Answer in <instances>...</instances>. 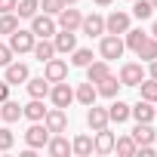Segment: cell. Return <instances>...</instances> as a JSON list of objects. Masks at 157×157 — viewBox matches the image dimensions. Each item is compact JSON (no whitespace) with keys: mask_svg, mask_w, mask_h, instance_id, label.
Listing matches in <instances>:
<instances>
[{"mask_svg":"<svg viewBox=\"0 0 157 157\" xmlns=\"http://www.w3.org/2000/svg\"><path fill=\"white\" fill-rule=\"evenodd\" d=\"M80 22H83V16H80V10H74V6H65V10L56 16V25H59L62 31H77Z\"/></svg>","mask_w":157,"mask_h":157,"instance_id":"8fae6325","label":"cell"},{"mask_svg":"<svg viewBox=\"0 0 157 157\" xmlns=\"http://www.w3.org/2000/svg\"><path fill=\"white\" fill-rule=\"evenodd\" d=\"M40 10H43L46 16H59V13L65 10V3H62V0H40Z\"/></svg>","mask_w":157,"mask_h":157,"instance_id":"d590c367","label":"cell"},{"mask_svg":"<svg viewBox=\"0 0 157 157\" xmlns=\"http://www.w3.org/2000/svg\"><path fill=\"white\" fill-rule=\"evenodd\" d=\"M151 34H154V37H157V22H154V25H151Z\"/></svg>","mask_w":157,"mask_h":157,"instance_id":"ee69618b","label":"cell"},{"mask_svg":"<svg viewBox=\"0 0 157 157\" xmlns=\"http://www.w3.org/2000/svg\"><path fill=\"white\" fill-rule=\"evenodd\" d=\"M123 49H126V43H123V37H120V34H102V40H99V56H102L105 62L120 59V56H123Z\"/></svg>","mask_w":157,"mask_h":157,"instance_id":"6da1fadb","label":"cell"},{"mask_svg":"<svg viewBox=\"0 0 157 157\" xmlns=\"http://www.w3.org/2000/svg\"><path fill=\"white\" fill-rule=\"evenodd\" d=\"M71 151L77 154V157H90L93 154V136H86V132H80L74 142H71Z\"/></svg>","mask_w":157,"mask_h":157,"instance_id":"83f0119b","label":"cell"},{"mask_svg":"<svg viewBox=\"0 0 157 157\" xmlns=\"http://www.w3.org/2000/svg\"><path fill=\"white\" fill-rule=\"evenodd\" d=\"M13 62V49H10V43H0V68H6Z\"/></svg>","mask_w":157,"mask_h":157,"instance_id":"74e56055","label":"cell"},{"mask_svg":"<svg viewBox=\"0 0 157 157\" xmlns=\"http://www.w3.org/2000/svg\"><path fill=\"white\" fill-rule=\"evenodd\" d=\"M62 3H65V6H74V3H77V0H62Z\"/></svg>","mask_w":157,"mask_h":157,"instance_id":"7bdbcfd3","label":"cell"},{"mask_svg":"<svg viewBox=\"0 0 157 157\" xmlns=\"http://www.w3.org/2000/svg\"><path fill=\"white\" fill-rule=\"evenodd\" d=\"M93 3H96V6H111L114 0H93Z\"/></svg>","mask_w":157,"mask_h":157,"instance_id":"b9f144b4","label":"cell"},{"mask_svg":"<svg viewBox=\"0 0 157 157\" xmlns=\"http://www.w3.org/2000/svg\"><path fill=\"white\" fill-rule=\"evenodd\" d=\"M139 93H142L145 102H157V80L154 77H145V80L139 83Z\"/></svg>","mask_w":157,"mask_h":157,"instance_id":"1f68e13d","label":"cell"},{"mask_svg":"<svg viewBox=\"0 0 157 157\" xmlns=\"http://www.w3.org/2000/svg\"><path fill=\"white\" fill-rule=\"evenodd\" d=\"M16 3L19 0H0V13H16Z\"/></svg>","mask_w":157,"mask_h":157,"instance_id":"f35d334b","label":"cell"},{"mask_svg":"<svg viewBox=\"0 0 157 157\" xmlns=\"http://www.w3.org/2000/svg\"><path fill=\"white\" fill-rule=\"evenodd\" d=\"M151 6H154V10H157V0H151Z\"/></svg>","mask_w":157,"mask_h":157,"instance_id":"f6af8a7d","label":"cell"},{"mask_svg":"<svg viewBox=\"0 0 157 157\" xmlns=\"http://www.w3.org/2000/svg\"><path fill=\"white\" fill-rule=\"evenodd\" d=\"M111 120H108V108H99L96 102L90 105V111H86V126L96 132V129H105Z\"/></svg>","mask_w":157,"mask_h":157,"instance_id":"9a60e30c","label":"cell"},{"mask_svg":"<svg viewBox=\"0 0 157 157\" xmlns=\"http://www.w3.org/2000/svg\"><path fill=\"white\" fill-rule=\"evenodd\" d=\"M52 46H56V52H65V56H68V52H74V49H77V34H74V31H62V28H59V31L52 34Z\"/></svg>","mask_w":157,"mask_h":157,"instance_id":"7c38bea8","label":"cell"},{"mask_svg":"<svg viewBox=\"0 0 157 157\" xmlns=\"http://www.w3.org/2000/svg\"><path fill=\"white\" fill-rule=\"evenodd\" d=\"M129 3H132V0H129Z\"/></svg>","mask_w":157,"mask_h":157,"instance_id":"7dc6e473","label":"cell"},{"mask_svg":"<svg viewBox=\"0 0 157 157\" xmlns=\"http://www.w3.org/2000/svg\"><path fill=\"white\" fill-rule=\"evenodd\" d=\"M59 31V25H56V16H46V13H37V16H31V34L34 37H52Z\"/></svg>","mask_w":157,"mask_h":157,"instance_id":"277c9868","label":"cell"},{"mask_svg":"<svg viewBox=\"0 0 157 157\" xmlns=\"http://www.w3.org/2000/svg\"><path fill=\"white\" fill-rule=\"evenodd\" d=\"M49 99H52L56 108H68V105L74 102V90H71V83H68V80L52 83V86H49Z\"/></svg>","mask_w":157,"mask_h":157,"instance_id":"8992f818","label":"cell"},{"mask_svg":"<svg viewBox=\"0 0 157 157\" xmlns=\"http://www.w3.org/2000/svg\"><path fill=\"white\" fill-rule=\"evenodd\" d=\"M145 77L148 74H145V65L142 62H126V65H120L117 80H120V86H139Z\"/></svg>","mask_w":157,"mask_h":157,"instance_id":"7a4b0ae2","label":"cell"},{"mask_svg":"<svg viewBox=\"0 0 157 157\" xmlns=\"http://www.w3.org/2000/svg\"><path fill=\"white\" fill-rule=\"evenodd\" d=\"M49 136H52V132L43 126V120H34V123L28 126V132H25V145H28V148H34V151H37V148H46Z\"/></svg>","mask_w":157,"mask_h":157,"instance_id":"5b68a950","label":"cell"},{"mask_svg":"<svg viewBox=\"0 0 157 157\" xmlns=\"http://www.w3.org/2000/svg\"><path fill=\"white\" fill-rule=\"evenodd\" d=\"M129 117H136V123H154V120H157V114H154V102L139 99V102L129 108Z\"/></svg>","mask_w":157,"mask_h":157,"instance_id":"4fadbf2b","label":"cell"},{"mask_svg":"<svg viewBox=\"0 0 157 157\" xmlns=\"http://www.w3.org/2000/svg\"><path fill=\"white\" fill-rule=\"evenodd\" d=\"M80 31H83L86 37H102V34H105V19H102L99 13H90V16H83Z\"/></svg>","mask_w":157,"mask_h":157,"instance_id":"5bb4252c","label":"cell"},{"mask_svg":"<svg viewBox=\"0 0 157 157\" xmlns=\"http://www.w3.org/2000/svg\"><path fill=\"white\" fill-rule=\"evenodd\" d=\"M154 139H157V132H154L151 123H136V129H132V142L136 145H154Z\"/></svg>","mask_w":157,"mask_h":157,"instance_id":"7402d4cb","label":"cell"},{"mask_svg":"<svg viewBox=\"0 0 157 157\" xmlns=\"http://www.w3.org/2000/svg\"><path fill=\"white\" fill-rule=\"evenodd\" d=\"M34 34H31V28L25 31V28H16L13 34H10V49H13V56H25V52H31L34 49Z\"/></svg>","mask_w":157,"mask_h":157,"instance_id":"3957f363","label":"cell"},{"mask_svg":"<svg viewBox=\"0 0 157 157\" xmlns=\"http://www.w3.org/2000/svg\"><path fill=\"white\" fill-rule=\"evenodd\" d=\"M136 56H139L142 62H151V59H157V37H154V34H148V37L139 43Z\"/></svg>","mask_w":157,"mask_h":157,"instance_id":"4316f807","label":"cell"},{"mask_svg":"<svg viewBox=\"0 0 157 157\" xmlns=\"http://www.w3.org/2000/svg\"><path fill=\"white\" fill-rule=\"evenodd\" d=\"M22 117H28L31 123H34V120H43V117H46V108H43V99H31L28 105H22Z\"/></svg>","mask_w":157,"mask_h":157,"instance_id":"d4e9b609","label":"cell"},{"mask_svg":"<svg viewBox=\"0 0 157 157\" xmlns=\"http://www.w3.org/2000/svg\"><path fill=\"white\" fill-rule=\"evenodd\" d=\"M19 28V16L16 13H0V34H13Z\"/></svg>","mask_w":157,"mask_h":157,"instance_id":"d6a6232c","label":"cell"},{"mask_svg":"<svg viewBox=\"0 0 157 157\" xmlns=\"http://www.w3.org/2000/svg\"><path fill=\"white\" fill-rule=\"evenodd\" d=\"M108 120H111V123H123V120H129V105L120 102V99H114V102L108 105Z\"/></svg>","mask_w":157,"mask_h":157,"instance_id":"484cf974","label":"cell"},{"mask_svg":"<svg viewBox=\"0 0 157 157\" xmlns=\"http://www.w3.org/2000/svg\"><path fill=\"white\" fill-rule=\"evenodd\" d=\"M43 126L49 129V132H65L68 129V114H65V108H46V117H43Z\"/></svg>","mask_w":157,"mask_h":157,"instance_id":"ba28073f","label":"cell"},{"mask_svg":"<svg viewBox=\"0 0 157 157\" xmlns=\"http://www.w3.org/2000/svg\"><path fill=\"white\" fill-rule=\"evenodd\" d=\"M96 93H99V96H105V99H117V93H120V80H117L114 74H108L105 80H99V83H96Z\"/></svg>","mask_w":157,"mask_h":157,"instance_id":"44dd1931","label":"cell"},{"mask_svg":"<svg viewBox=\"0 0 157 157\" xmlns=\"http://www.w3.org/2000/svg\"><path fill=\"white\" fill-rule=\"evenodd\" d=\"M31 52H34V59H37V62H49V59L56 56V46H52V40H49V37H37Z\"/></svg>","mask_w":157,"mask_h":157,"instance_id":"ffe728a7","label":"cell"},{"mask_svg":"<svg viewBox=\"0 0 157 157\" xmlns=\"http://www.w3.org/2000/svg\"><path fill=\"white\" fill-rule=\"evenodd\" d=\"M31 77V71H28V65L25 62H10L6 68H3V80L10 83V86H19V83H25Z\"/></svg>","mask_w":157,"mask_h":157,"instance_id":"9c48e42d","label":"cell"},{"mask_svg":"<svg viewBox=\"0 0 157 157\" xmlns=\"http://www.w3.org/2000/svg\"><path fill=\"white\" fill-rule=\"evenodd\" d=\"M126 31H129V13L114 10V13L105 19V34H126Z\"/></svg>","mask_w":157,"mask_h":157,"instance_id":"30bf717a","label":"cell"},{"mask_svg":"<svg viewBox=\"0 0 157 157\" xmlns=\"http://www.w3.org/2000/svg\"><path fill=\"white\" fill-rule=\"evenodd\" d=\"M136 142H132V136H120V139H114V151L120 154V157H132L136 154Z\"/></svg>","mask_w":157,"mask_h":157,"instance_id":"f546056e","label":"cell"},{"mask_svg":"<svg viewBox=\"0 0 157 157\" xmlns=\"http://www.w3.org/2000/svg\"><path fill=\"white\" fill-rule=\"evenodd\" d=\"M43 77L49 83H59V80H68V62L65 59H49V62H43Z\"/></svg>","mask_w":157,"mask_h":157,"instance_id":"52a82bcc","label":"cell"},{"mask_svg":"<svg viewBox=\"0 0 157 157\" xmlns=\"http://www.w3.org/2000/svg\"><path fill=\"white\" fill-rule=\"evenodd\" d=\"M74 99L80 102V105H86V108H90V105L99 99V93H96V83H90V80H86V83H80V86L74 90Z\"/></svg>","mask_w":157,"mask_h":157,"instance_id":"cb8c5ba5","label":"cell"},{"mask_svg":"<svg viewBox=\"0 0 157 157\" xmlns=\"http://www.w3.org/2000/svg\"><path fill=\"white\" fill-rule=\"evenodd\" d=\"M6 99H10V83L0 80V102H6Z\"/></svg>","mask_w":157,"mask_h":157,"instance_id":"ab89813d","label":"cell"},{"mask_svg":"<svg viewBox=\"0 0 157 157\" xmlns=\"http://www.w3.org/2000/svg\"><path fill=\"white\" fill-rule=\"evenodd\" d=\"M19 117H22V105L19 102H13V99L0 102V120H3V123H16Z\"/></svg>","mask_w":157,"mask_h":157,"instance_id":"603a6c76","label":"cell"},{"mask_svg":"<svg viewBox=\"0 0 157 157\" xmlns=\"http://www.w3.org/2000/svg\"><path fill=\"white\" fill-rule=\"evenodd\" d=\"M49 80H46V77H28V80H25V90H28V96L31 99H46L49 96Z\"/></svg>","mask_w":157,"mask_h":157,"instance_id":"e0dca14e","label":"cell"},{"mask_svg":"<svg viewBox=\"0 0 157 157\" xmlns=\"http://www.w3.org/2000/svg\"><path fill=\"white\" fill-rule=\"evenodd\" d=\"M93 151H96V154H111V151H114V132H111L108 126H105V129H96Z\"/></svg>","mask_w":157,"mask_h":157,"instance_id":"2e32d148","label":"cell"},{"mask_svg":"<svg viewBox=\"0 0 157 157\" xmlns=\"http://www.w3.org/2000/svg\"><path fill=\"white\" fill-rule=\"evenodd\" d=\"M148 77H154V80H157V59L148 62Z\"/></svg>","mask_w":157,"mask_h":157,"instance_id":"60d3db41","label":"cell"},{"mask_svg":"<svg viewBox=\"0 0 157 157\" xmlns=\"http://www.w3.org/2000/svg\"><path fill=\"white\" fill-rule=\"evenodd\" d=\"M132 16H136L139 22L151 19V16H154V6H151V0H132Z\"/></svg>","mask_w":157,"mask_h":157,"instance_id":"4dcf8cb0","label":"cell"},{"mask_svg":"<svg viewBox=\"0 0 157 157\" xmlns=\"http://www.w3.org/2000/svg\"><path fill=\"white\" fill-rule=\"evenodd\" d=\"M46 151H49L52 157H65V154H71V142H68L62 132H52L49 142H46Z\"/></svg>","mask_w":157,"mask_h":157,"instance_id":"ac0fdd59","label":"cell"},{"mask_svg":"<svg viewBox=\"0 0 157 157\" xmlns=\"http://www.w3.org/2000/svg\"><path fill=\"white\" fill-rule=\"evenodd\" d=\"M145 37H148V34H145L142 28H129V31H126V40H123V43H126V49H132V52H136V49H139V43H142Z\"/></svg>","mask_w":157,"mask_h":157,"instance_id":"836d02e7","label":"cell"},{"mask_svg":"<svg viewBox=\"0 0 157 157\" xmlns=\"http://www.w3.org/2000/svg\"><path fill=\"white\" fill-rule=\"evenodd\" d=\"M37 13H40V0H19L16 3V16L19 19H31Z\"/></svg>","mask_w":157,"mask_h":157,"instance_id":"f1b7e54d","label":"cell"},{"mask_svg":"<svg viewBox=\"0 0 157 157\" xmlns=\"http://www.w3.org/2000/svg\"><path fill=\"white\" fill-rule=\"evenodd\" d=\"M154 105H157V102H154ZM154 114H157V108H154Z\"/></svg>","mask_w":157,"mask_h":157,"instance_id":"bcb514c9","label":"cell"},{"mask_svg":"<svg viewBox=\"0 0 157 157\" xmlns=\"http://www.w3.org/2000/svg\"><path fill=\"white\" fill-rule=\"evenodd\" d=\"M108 74H111V65H108L105 59H99V62H90V65H86V80H90V83L105 80Z\"/></svg>","mask_w":157,"mask_h":157,"instance_id":"d6986e66","label":"cell"},{"mask_svg":"<svg viewBox=\"0 0 157 157\" xmlns=\"http://www.w3.org/2000/svg\"><path fill=\"white\" fill-rule=\"evenodd\" d=\"M90 62H93V49H74L71 52V65L74 68H86Z\"/></svg>","mask_w":157,"mask_h":157,"instance_id":"e575fe53","label":"cell"},{"mask_svg":"<svg viewBox=\"0 0 157 157\" xmlns=\"http://www.w3.org/2000/svg\"><path fill=\"white\" fill-rule=\"evenodd\" d=\"M13 142H16L13 129H10V126H0V151H10V148H13Z\"/></svg>","mask_w":157,"mask_h":157,"instance_id":"8d00e7d4","label":"cell"}]
</instances>
